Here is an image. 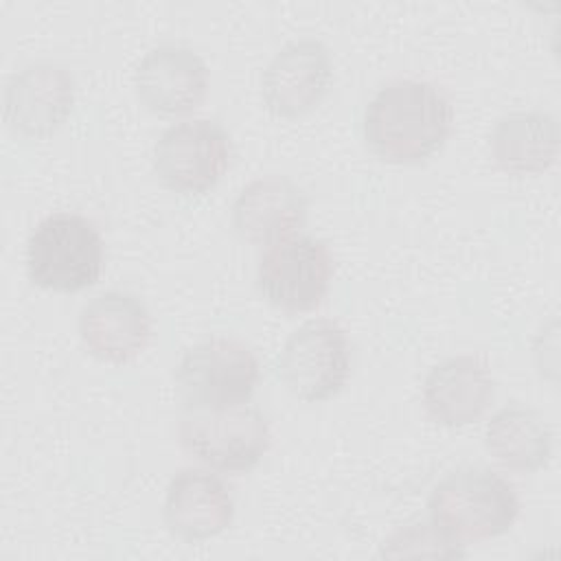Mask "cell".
Listing matches in <instances>:
<instances>
[{"instance_id": "5bb4252c", "label": "cell", "mask_w": 561, "mask_h": 561, "mask_svg": "<svg viewBox=\"0 0 561 561\" xmlns=\"http://www.w3.org/2000/svg\"><path fill=\"white\" fill-rule=\"evenodd\" d=\"M307 208V195L296 182L285 175H263L239 191L230 221L243 241L272 245L305 226Z\"/></svg>"}, {"instance_id": "6da1fadb", "label": "cell", "mask_w": 561, "mask_h": 561, "mask_svg": "<svg viewBox=\"0 0 561 561\" xmlns=\"http://www.w3.org/2000/svg\"><path fill=\"white\" fill-rule=\"evenodd\" d=\"M454 127L447 94L423 79L381 85L364 110L366 147L383 162L419 164L443 149Z\"/></svg>"}, {"instance_id": "30bf717a", "label": "cell", "mask_w": 561, "mask_h": 561, "mask_svg": "<svg viewBox=\"0 0 561 561\" xmlns=\"http://www.w3.org/2000/svg\"><path fill=\"white\" fill-rule=\"evenodd\" d=\"M333 85L329 48L318 39L285 44L261 75L265 107L278 118H298L322 103Z\"/></svg>"}, {"instance_id": "ac0fdd59", "label": "cell", "mask_w": 561, "mask_h": 561, "mask_svg": "<svg viewBox=\"0 0 561 561\" xmlns=\"http://www.w3.org/2000/svg\"><path fill=\"white\" fill-rule=\"evenodd\" d=\"M465 543L454 539L440 526L430 522H410L392 530L379 554L386 559H408V557H436V559H458L465 557Z\"/></svg>"}, {"instance_id": "277c9868", "label": "cell", "mask_w": 561, "mask_h": 561, "mask_svg": "<svg viewBox=\"0 0 561 561\" xmlns=\"http://www.w3.org/2000/svg\"><path fill=\"white\" fill-rule=\"evenodd\" d=\"M182 449L224 473L254 469L272 445L270 419L256 405H230L213 410H184L178 421Z\"/></svg>"}, {"instance_id": "52a82bcc", "label": "cell", "mask_w": 561, "mask_h": 561, "mask_svg": "<svg viewBox=\"0 0 561 561\" xmlns=\"http://www.w3.org/2000/svg\"><path fill=\"white\" fill-rule=\"evenodd\" d=\"M276 370L283 386L307 403L335 397L351 377L346 331L327 318L302 322L285 340Z\"/></svg>"}, {"instance_id": "2e32d148", "label": "cell", "mask_w": 561, "mask_h": 561, "mask_svg": "<svg viewBox=\"0 0 561 561\" xmlns=\"http://www.w3.org/2000/svg\"><path fill=\"white\" fill-rule=\"evenodd\" d=\"M559 121L543 110H517L500 116L489 136L493 162L508 175H539L559 158Z\"/></svg>"}, {"instance_id": "8992f818", "label": "cell", "mask_w": 561, "mask_h": 561, "mask_svg": "<svg viewBox=\"0 0 561 561\" xmlns=\"http://www.w3.org/2000/svg\"><path fill=\"white\" fill-rule=\"evenodd\" d=\"M335 263L329 245L309 234H291L265 248L256 265V289L285 313L316 309L333 280Z\"/></svg>"}, {"instance_id": "ba28073f", "label": "cell", "mask_w": 561, "mask_h": 561, "mask_svg": "<svg viewBox=\"0 0 561 561\" xmlns=\"http://www.w3.org/2000/svg\"><path fill=\"white\" fill-rule=\"evenodd\" d=\"M232 140L210 118L182 121L162 131L153 145L156 178L182 195L208 193L230 167Z\"/></svg>"}, {"instance_id": "e0dca14e", "label": "cell", "mask_w": 561, "mask_h": 561, "mask_svg": "<svg viewBox=\"0 0 561 561\" xmlns=\"http://www.w3.org/2000/svg\"><path fill=\"white\" fill-rule=\"evenodd\" d=\"M484 445L502 467L533 473L552 458V430L537 410L508 403L486 421Z\"/></svg>"}, {"instance_id": "5b68a950", "label": "cell", "mask_w": 561, "mask_h": 561, "mask_svg": "<svg viewBox=\"0 0 561 561\" xmlns=\"http://www.w3.org/2000/svg\"><path fill=\"white\" fill-rule=\"evenodd\" d=\"M173 381L184 410L241 405L259 383V359L241 340L210 337L184 351Z\"/></svg>"}, {"instance_id": "9a60e30c", "label": "cell", "mask_w": 561, "mask_h": 561, "mask_svg": "<svg viewBox=\"0 0 561 561\" xmlns=\"http://www.w3.org/2000/svg\"><path fill=\"white\" fill-rule=\"evenodd\" d=\"M495 397V381L486 362L476 355H454L430 368L423 381V408L445 427L476 423Z\"/></svg>"}, {"instance_id": "4fadbf2b", "label": "cell", "mask_w": 561, "mask_h": 561, "mask_svg": "<svg viewBox=\"0 0 561 561\" xmlns=\"http://www.w3.org/2000/svg\"><path fill=\"white\" fill-rule=\"evenodd\" d=\"M234 517L228 484L208 469L184 467L169 480L162 519L182 541H204L224 533Z\"/></svg>"}, {"instance_id": "7c38bea8", "label": "cell", "mask_w": 561, "mask_h": 561, "mask_svg": "<svg viewBox=\"0 0 561 561\" xmlns=\"http://www.w3.org/2000/svg\"><path fill=\"white\" fill-rule=\"evenodd\" d=\"M79 335L96 359L125 364L147 348L151 316L145 302L129 291H101L81 307Z\"/></svg>"}, {"instance_id": "9c48e42d", "label": "cell", "mask_w": 561, "mask_h": 561, "mask_svg": "<svg viewBox=\"0 0 561 561\" xmlns=\"http://www.w3.org/2000/svg\"><path fill=\"white\" fill-rule=\"evenodd\" d=\"M77 83L57 61H33L13 72L4 85V123L24 138H48L75 110Z\"/></svg>"}, {"instance_id": "7a4b0ae2", "label": "cell", "mask_w": 561, "mask_h": 561, "mask_svg": "<svg viewBox=\"0 0 561 561\" xmlns=\"http://www.w3.org/2000/svg\"><path fill=\"white\" fill-rule=\"evenodd\" d=\"M430 519L460 543L508 533L519 517L515 486L486 467H460L430 493Z\"/></svg>"}, {"instance_id": "3957f363", "label": "cell", "mask_w": 561, "mask_h": 561, "mask_svg": "<svg viewBox=\"0 0 561 561\" xmlns=\"http://www.w3.org/2000/svg\"><path fill=\"white\" fill-rule=\"evenodd\" d=\"M103 261L101 232L79 213L44 217L26 241V274L48 291L72 294L92 287L101 278Z\"/></svg>"}, {"instance_id": "8fae6325", "label": "cell", "mask_w": 561, "mask_h": 561, "mask_svg": "<svg viewBox=\"0 0 561 561\" xmlns=\"http://www.w3.org/2000/svg\"><path fill=\"white\" fill-rule=\"evenodd\" d=\"M134 90L138 101L153 114H191L206 99L208 66L188 46L158 44L138 61Z\"/></svg>"}]
</instances>
